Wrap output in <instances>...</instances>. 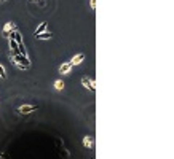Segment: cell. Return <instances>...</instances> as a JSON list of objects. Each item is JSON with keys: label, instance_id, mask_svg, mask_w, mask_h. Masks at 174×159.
<instances>
[{"label": "cell", "instance_id": "obj_12", "mask_svg": "<svg viewBox=\"0 0 174 159\" xmlns=\"http://www.w3.org/2000/svg\"><path fill=\"white\" fill-rule=\"evenodd\" d=\"M10 48H11V51H16V53H18V43L11 38H10Z\"/></svg>", "mask_w": 174, "mask_h": 159}, {"label": "cell", "instance_id": "obj_3", "mask_svg": "<svg viewBox=\"0 0 174 159\" xmlns=\"http://www.w3.org/2000/svg\"><path fill=\"white\" fill-rule=\"evenodd\" d=\"M37 110V107L35 105H22L18 108L19 113H22V115H27V113H31V111H35Z\"/></svg>", "mask_w": 174, "mask_h": 159}, {"label": "cell", "instance_id": "obj_8", "mask_svg": "<svg viewBox=\"0 0 174 159\" xmlns=\"http://www.w3.org/2000/svg\"><path fill=\"white\" fill-rule=\"evenodd\" d=\"M83 146H85V148H91V146H93V137H89V135H88V137H85V139H83Z\"/></svg>", "mask_w": 174, "mask_h": 159}, {"label": "cell", "instance_id": "obj_13", "mask_svg": "<svg viewBox=\"0 0 174 159\" xmlns=\"http://www.w3.org/2000/svg\"><path fill=\"white\" fill-rule=\"evenodd\" d=\"M0 78H7V72H5V67L3 65H0Z\"/></svg>", "mask_w": 174, "mask_h": 159}, {"label": "cell", "instance_id": "obj_7", "mask_svg": "<svg viewBox=\"0 0 174 159\" xmlns=\"http://www.w3.org/2000/svg\"><path fill=\"white\" fill-rule=\"evenodd\" d=\"M83 59H85V54L80 53V54H77V56H74V58H72L70 64H72V65H78V64H82V62H83Z\"/></svg>", "mask_w": 174, "mask_h": 159}, {"label": "cell", "instance_id": "obj_9", "mask_svg": "<svg viewBox=\"0 0 174 159\" xmlns=\"http://www.w3.org/2000/svg\"><path fill=\"white\" fill-rule=\"evenodd\" d=\"M47 27H48V22H42V24L35 29V35H38V33H43L45 30H47Z\"/></svg>", "mask_w": 174, "mask_h": 159}, {"label": "cell", "instance_id": "obj_5", "mask_svg": "<svg viewBox=\"0 0 174 159\" xmlns=\"http://www.w3.org/2000/svg\"><path fill=\"white\" fill-rule=\"evenodd\" d=\"M8 37H10L11 40H14V42L18 43V45H22V37H21V33H19L18 30H16V29H14L13 32H11V33H10Z\"/></svg>", "mask_w": 174, "mask_h": 159}, {"label": "cell", "instance_id": "obj_14", "mask_svg": "<svg viewBox=\"0 0 174 159\" xmlns=\"http://www.w3.org/2000/svg\"><path fill=\"white\" fill-rule=\"evenodd\" d=\"M89 5H91V8L94 10L96 8V0H89Z\"/></svg>", "mask_w": 174, "mask_h": 159}, {"label": "cell", "instance_id": "obj_2", "mask_svg": "<svg viewBox=\"0 0 174 159\" xmlns=\"http://www.w3.org/2000/svg\"><path fill=\"white\" fill-rule=\"evenodd\" d=\"M82 84H83V86H85L86 89L91 91V92H94V91H96V88H94V81H93V80H89V78H86V76L82 78Z\"/></svg>", "mask_w": 174, "mask_h": 159}, {"label": "cell", "instance_id": "obj_1", "mask_svg": "<svg viewBox=\"0 0 174 159\" xmlns=\"http://www.w3.org/2000/svg\"><path fill=\"white\" fill-rule=\"evenodd\" d=\"M13 61H14L16 67H18V69H21V70H27V69L31 67V61L27 59V56H21L19 53H14Z\"/></svg>", "mask_w": 174, "mask_h": 159}, {"label": "cell", "instance_id": "obj_4", "mask_svg": "<svg viewBox=\"0 0 174 159\" xmlns=\"http://www.w3.org/2000/svg\"><path fill=\"white\" fill-rule=\"evenodd\" d=\"M14 30V22H7V24H5V27H3V37H8L11 32Z\"/></svg>", "mask_w": 174, "mask_h": 159}, {"label": "cell", "instance_id": "obj_10", "mask_svg": "<svg viewBox=\"0 0 174 159\" xmlns=\"http://www.w3.org/2000/svg\"><path fill=\"white\" fill-rule=\"evenodd\" d=\"M37 37V40H50L53 35L50 32H43V33H38V35H35Z\"/></svg>", "mask_w": 174, "mask_h": 159}, {"label": "cell", "instance_id": "obj_11", "mask_svg": "<svg viewBox=\"0 0 174 159\" xmlns=\"http://www.w3.org/2000/svg\"><path fill=\"white\" fill-rule=\"evenodd\" d=\"M54 88L58 89V91H63V89H64V81H61V80L54 81Z\"/></svg>", "mask_w": 174, "mask_h": 159}, {"label": "cell", "instance_id": "obj_6", "mask_svg": "<svg viewBox=\"0 0 174 159\" xmlns=\"http://www.w3.org/2000/svg\"><path fill=\"white\" fill-rule=\"evenodd\" d=\"M72 67H74V65H72L70 62H64V64L59 67V73H63V75H66V73H69V72L72 70Z\"/></svg>", "mask_w": 174, "mask_h": 159}, {"label": "cell", "instance_id": "obj_15", "mask_svg": "<svg viewBox=\"0 0 174 159\" xmlns=\"http://www.w3.org/2000/svg\"><path fill=\"white\" fill-rule=\"evenodd\" d=\"M38 5H40V7H45V2L43 0H38Z\"/></svg>", "mask_w": 174, "mask_h": 159}]
</instances>
